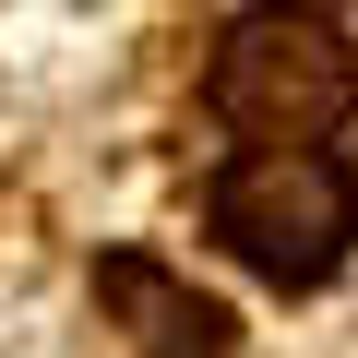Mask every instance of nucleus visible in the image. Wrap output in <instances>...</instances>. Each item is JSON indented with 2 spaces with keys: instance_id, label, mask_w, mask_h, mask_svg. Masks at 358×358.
I'll return each mask as SVG.
<instances>
[{
  "instance_id": "f03ea898",
  "label": "nucleus",
  "mask_w": 358,
  "mask_h": 358,
  "mask_svg": "<svg viewBox=\"0 0 358 358\" xmlns=\"http://www.w3.org/2000/svg\"><path fill=\"white\" fill-rule=\"evenodd\" d=\"M215 239L251 263V275H275V287H322L334 263H346V239H358V179H346V155H322V143H251V155H227L215 167Z\"/></svg>"
},
{
  "instance_id": "7ed1b4c3",
  "label": "nucleus",
  "mask_w": 358,
  "mask_h": 358,
  "mask_svg": "<svg viewBox=\"0 0 358 358\" xmlns=\"http://www.w3.org/2000/svg\"><path fill=\"white\" fill-rule=\"evenodd\" d=\"M96 299L131 322V358H227V346H239V322H227L192 275H167V263H143V251H108V263H96Z\"/></svg>"
},
{
  "instance_id": "f257e3e1",
  "label": "nucleus",
  "mask_w": 358,
  "mask_h": 358,
  "mask_svg": "<svg viewBox=\"0 0 358 358\" xmlns=\"http://www.w3.org/2000/svg\"><path fill=\"white\" fill-rule=\"evenodd\" d=\"M215 120L251 131V143H322L346 108H358V48L334 13H310V0H263V13H239L215 36V72H203Z\"/></svg>"
}]
</instances>
